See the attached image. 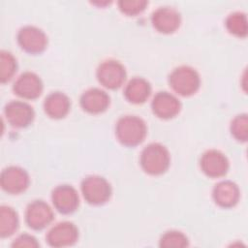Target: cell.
Masks as SVG:
<instances>
[{"label":"cell","instance_id":"6da1fadb","mask_svg":"<svg viewBox=\"0 0 248 248\" xmlns=\"http://www.w3.org/2000/svg\"><path fill=\"white\" fill-rule=\"evenodd\" d=\"M147 132L145 122L136 115H125L118 119L115 125L117 140L125 146H136L145 138Z\"/></svg>","mask_w":248,"mask_h":248},{"label":"cell","instance_id":"7a4b0ae2","mask_svg":"<svg viewBox=\"0 0 248 248\" xmlns=\"http://www.w3.org/2000/svg\"><path fill=\"white\" fill-rule=\"evenodd\" d=\"M170 162L169 150L159 142L147 144L140 153V166L146 173L151 175L164 173L169 169Z\"/></svg>","mask_w":248,"mask_h":248},{"label":"cell","instance_id":"3957f363","mask_svg":"<svg viewBox=\"0 0 248 248\" xmlns=\"http://www.w3.org/2000/svg\"><path fill=\"white\" fill-rule=\"evenodd\" d=\"M169 83L177 94L191 96L198 91L201 78L194 68L183 65L172 70L169 77Z\"/></svg>","mask_w":248,"mask_h":248},{"label":"cell","instance_id":"277c9868","mask_svg":"<svg viewBox=\"0 0 248 248\" xmlns=\"http://www.w3.org/2000/svg\"><path fill=\"white\" fill-rule=\"evenodd\" d=\"M81 193L84 200L94 205L103 204L111 196V186L108 181L100 175H88L81 181Z\"/></svg>","mask_w":248,"mask_h":248},{"label":"cell","instance_id":"5b68a950","mask_svg":"<svg viewBox=\"0 0 248 248\" xmlns=\"http://www.w3.org/2000/svg\"><path fill=\"white\" fill-rule=\"evenodd\" d=\"M96 76L103 86L108 89H116L125 81L126 70L119 61L108 59L98 66Z\"/></svg>","mask_w":248,"mask_h":248},{"label":"cell","instance_id":"8992f818","mask_svg":"<svg viewBox=\"0 0 248 248\" xmlns=\"http://www.w3.org/2000/svg\"><path fill=\"white\" fill-rule=\"evenodd\" d=\"M16 39L20 47L30 54L43 52L47 45L46 33L39 27L33 25L21 27L17 32Z\"/></svg>","mask_w":248,"mask_h":248},{"label":"cell","instance_id":"52a82bcc","mask_svg":"<svg viewBox=\"0 0 248 248\" xmlns=\"http://www.w3.org/2000/svg\"><path fill=\"white\" fill-rule=\"evenodd\" d=\"M53 220V211L50 206L42 200L31 202L25 210V221L27 225L36 231L47 227Z\"/></svg>","mask_w":248,"mask_h":248},{"label":"cell","instance_id":"ba28073f","mask_svg":"<svg viewBox=\"0 0 248 248\" xmlns=\"http://www.w3.org/2000/svg\"><path fill=\"white\" fill-rule=\"evenodd\" d=\"M29 181L27 171L17 166L5 168L0 176L1 187L10 194H19L25 191L29 185Z\"/></svg>","mask_w":248,"mask_h":248},{"label":"cell","instance_id":"9c48e42d","mask_svg":"<svg viewBox=\"0 0 248 248\" xmlns=\"http://www.w3.org/2000/svg\"><path fill=\"white\" fill-rule=\"evenodd\" d=\"M78 237V230L72 222L64 221L54 225L46 234V241L52 247L74 245Z\"/></svg>","mask_w":248,"mask_h":248},{"label":"cell","instance_id":"30bf717a","mask_svg":"<svg viewBox=\"0 0 248 248\" xmlns=\"http://www.w3.org/2000/svg\"><path fill=\"white\" fill-rule=\"evenodd\" d=\"M51 200L54 207L63 214L74 212L79 203L77 190L68 184L56 186L51 193Z\"/></svg>","mask_w":248,"mask_h":248},{"label":"cell","instance_id":"8fae6325","mask_svg":"<svg viewBox=\"0 0 248 248\" xmlns=\"http://www.w3.org/2000/svg\"><path fill=\"white\" fill-rule=\"evenodd\" d=\"M5 116L8 122L16 128H24L30 125L34 119L33 108L22 101H11L5 106Z\"/></svg>","mask_w":248,"mask_h":248},{"label":"cell","instance_id":"7c38bea8","mask_svg":"<svg viewBox=\"0 0 248 248\" xmlns=\"http://www.w3.org/2000/svg\"><path fill=\"white\" fill-rule=\"evenodd\" d=\"M151 22L157 31L170 34L174 32L179 27L181 16L176 9L164 6L159 7L152 13Z\"/></svg>","mask_w":248,"mask_h":248},{"label":"cell","instance_id":"4fadbf2b","mask_svg":"<svg viewBox=\"0 0 248 248\" xmlns=\"http://www.w3.org/2000/svg\"><path fill=\"white\" fill-rule=\"evenodd\" d=\"M202 170L209 177H221L229 170V160L224 153L217 149L206 150L200 161Z\"/></svg>","mask_w":248,"mask_h":248},{"label":"cell","instance_id":"5bb4252c","mask_svg":"<svg viewBox=\"0 0 248 248\" xmlns=\"http://www.w3.org/2000/svg\"><path fill=\"white\" fill-rule=\"evenodd\" d=\"M151 108L159 118L170 119L178 114L181 104L173 94L167 91H160L153 97Z\"/></svg>","mask_w":248,"mask_h":248},{"label":"cell","instance_id":"9a60e30c","mask_svg":"<svg viewBox=\"0 0 248 248\" xmlns=\"http://www.w3.org/2000/svg\"><path fill=\"white\" fill-rule=\"evenodd\" d=\"M13 89L21 98L36 99L43 91V81L35 73L24 72L16 79Z\"/></svg>","mask_w":248,"mask_h":248},{"label":"cell","instance_id":"2e32d148","mask_svg":"<svg viewBox=\"0 0 248 248\" xmlns=\"http://www.w3.org/2000/svg\"><path fill=\"white\" fill-rule=\"evenodd\" d=\"M212 197L216 204L221 207L229 208L237 203L240 197V191L234 182L231 180H222L214 186Z\"/></svg>","mask_w":248,"mask_h":248},{"label":"cell","instance_id":"e0dca14e","mask_svg":"<svg viewBox=\"0 0 248 248\" xmlns=\"http://www.w3.org/2000/svg\"><path fill=\"white\" fill-rule=\"evenodd\" d=\"M80 106L88 113H101L109 105V96L100 88H89L82 93L79 100Z\"/></svg>","mask_w":248,"mask_h":248},{"label":"cell","instance_id":"ac0fdd59","mask_svg":"<svg viewBox=\"0 0 248 248\" xmlns=\"http://www.w3.org/2000/svg\"><path fill=\"white\" fill-rule=\"evenodd\" d=\"M71 102L69 97L59 91L48 94L44 102L46 113L54 119H60L66 116L70 110Z\"/></svg>","mask_w":248,"mask_h":248},{"label":"cell","instance_id":"d6986e66","mask_svg":"<svg viewBox=\"0 0 248 248\" xmlns=\"http://www.w3.org/2000/svg\"><path fill=\"white\" fill-rule=\"evenodd\" d=\"M151 93L150 83L143 78L136 77L132 78L125 86L124 96L133 104L144 103Z\"/></svg>","mask_w":248,"mask_h":248},{"label":"cell","instance_id":"ffe728a7","mask_svg":"<svg viewBox=\"0 0 248 248\" xmlns=\"http://www.w3.org/2000/svg\"><path fill=\"white\" fill-rule=\"evenodd\" d=\"M18 228V216L14 208L8 205L0 207V235L8 237Z\"/></svg>","mask_w":248,"mask_h":248},{"label":"cell","instance_id":"44dd1931","mask_svg":"<svg viewBox=\"0 0 248 248\" xmlns=\"http://www.w3.org/2000/svg\"><path fill=\"white\" fill-rule=\"evenodd\" d=\"M227 30L236 37H246L247 35V18L242 12H233L230 14L225 21Z\"/></svg>","mask_w":248,"mask_h":248},{"label":"cell","instance_id":"7402d4cb","mask_svg":"<svg viewBox=\"0 0 248 248\" xmlns=\"http://www.w3.org/2000/svg\"><path fill=\"white\" fill-rule=\"evenodd\" d=\"M17 68L15 56L6 50L0 52V79L2 83L9 81L15 75Z\"/></svg>","mask_w":248,"mask_h":248},{"label":"cell","instance_id":"603a6c76","mask_svg":"<svg viewBox=\"0 0 248 248\" xmlns=\"http://www.w3.org/2000/svg\"><path fill=\"white\" fill-rule=\"evenodd\" d=\"M160 247L164 248H181L189 245L187 236L179 231L166 232L160 238Z\"/></svg>","mask_w":248,"mask_h":248},{"label":"cell","instance_id":"cb8c5ba5","mask_svg":"<svg viewBox=\"0 0 248 248\" xmlns=\"http://www.w3.org/2000/svg\"><path fill=\"white\" fill-rule=\"evenodd\" d=\"M231 133L235 140L246 141L248 138V117L246 113L236 115L231 123Z\"/></svg>","mask_w":248,"mask_h":248},{"label":"cell","instance_id":"d4e9b609","mask_svg":"<svg viewBox=\"0 0 248 248\" xmlns=\"http://www.w3.org/2000/svg\"><path fill=\"white\" fill-rule=\"evenodd\" d=\"M148 2L145 0H120L118 2L119 10L128 16H136L141 13Z\"/></svg>","mask_w":248,"mask_h":248},{"label":"cell","instance_id":"484cf974","mask_svg":"<svg viewBox=\"0 0 248 248\" xmlns=\"http://www.w3.org/2000/svg\"><path fill=\"white\" fill-rule=\"evenodd\" d=\"M13 247H38L39 243L37 239L28 233L18 235L12 243Z\"/></svg>","mask_w":248,"mask_h":248}]
</instances>
